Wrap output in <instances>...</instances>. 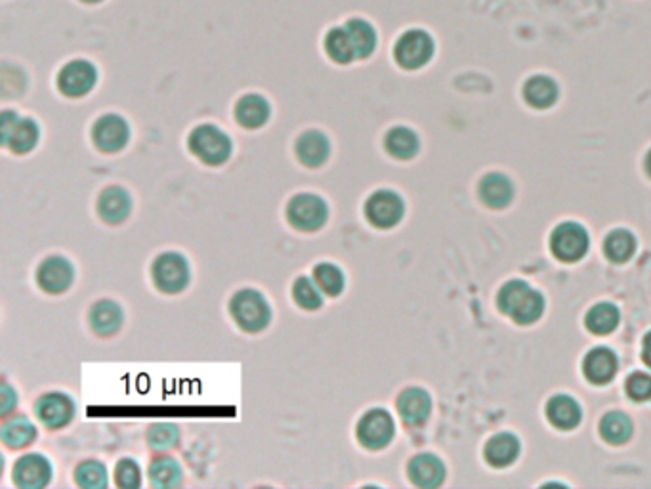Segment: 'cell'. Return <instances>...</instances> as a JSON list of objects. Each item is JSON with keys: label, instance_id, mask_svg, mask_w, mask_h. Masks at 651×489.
<instances>
[{"label": "cell", "instance_id": "obj_42", "mask_svg": "<svg viewBox=\"0 0 651 489\" xmlns=\"http://www.w3.org/2000/svg\"><path fill=\"white\" fill-rule=\"evenodd\" d=\"M642 356H644V361L651 367V333L646 335L644 338V348H642Z\"/></svg>", "mask_w": 651, "mask_h": 489}, {"label": "cell", "instance_id": "obj_31", "mask_svg": "<svg viewBox=\"0 0 651 489\" xmlns=\"http://www.w3.org/2000/svg\"><path fill=\"white\" fill-rule=\"evenodd\" d=\"M635 250H636V240H635V235L626 230L611 231L604 241L606 257L616 264L626 262L632 255H635Z\"/></svg>", "mask_w": 651, "mask_h": 489}, {"label": "cell", "instance_id": "obj_2", "mask_svg": "<svg viewBox=\"0 0 651 489\" xmlns=\"http://www.w3.org/2000/svg\"><path fill=\"white\" fill-rule=\"evenodd\" d=\"M230 314L239 329L245 333L264 331L271 321V308L256 289H241L230 300Z\"/></svg>", "mask_w": 651, "mask_h": 489}, {"label": "cell", "instance_id": "obj_3", "mask_svg": "<svg viewBox=\"0 0 651 489\" xmlns=\"http://www.w3.org/2000/svg\"><path fill=\"white\" fill-rule=\"evenodd\" d=\"M190 152L209 167H222L230 161L233 146L230 136L214 124H201L190 134Z\"/></svg>", "mask_w": 651, "mask_h": 489}, {"label": "cell", "instance_id": "obj_38", "mask_svg": "<svg viewBox=\"0 0 651 489\" xmlns=\"http://www.w3.org/2000/svg\"><path fill=\"white\" fill-rule=\"evenodd\" d=\"M147 440H150L152 449L166 451V449H173L178 445L180 432L171 423H159V425L152 426L150 434H147Z\"/></svg>", "mask_w": 651, "mask_h": 489}, {"label": "cell", "instance_id": "obj_30", "mask_svg": "<svg viewBox=\"0 0 651 489\" xmlns=\"http://www.w3.org/2000/svg\"><path fill=\"white\" fill-rule=\"evenodd\" d=\"M619 310L609 302H602L587 314V328L594 335H609L617 329Z\"/></svg>", "mask_w": 651, "mask_h": 489}, {"label": "cell", "instance_id": "obj_21", "mask_svg": "<svg viewBox=\"0 0 651 489\" xmlns=\"http://www.w3.org/2000/svg\"><path fill=\"white\" fill-rule=\"evenodd\" d=\"M617 356L609 348H594L583 364L585 377L592 385H607L617 373Z\"/></svg>", "mask_w": 651, "mask_h": 489}, {"label": "cell", "instance_id": "obj_5", "mask_svg": "<svg viewBox=\"0 0 651 489\" xmlns=\"http://www.w3.org/2000/svg\"><path fill=\"white\" fill-rule=\"evenodd\" d=\"M287 220L299 231H318L329 220V205L315 193H299L287 205Z\"/></svg>", "mask_w": 651, "mask_h": 489}, {"label": "cell", "instance_id": "obj_37", "mask_svg": "<svg viewBox=\"0 0 651 489\" xmlns=\"http://www.w3.org/2000/svg\"><path fill=\"white\" fill-rule=\"evenodd\" d=\"M75 482L86 489L104 487L107 485V468L100 461H84L75 468Z\"/></svg>", "mask_w": 651, "mask_h": 489}, {"label": "cell", "instance_id": "obj_41", "mask_svg": "<svg viewBox=\"0 0 651 489\" xmlns=\"http://www.w3.org/2000/svg\"><path fill=\"white\" fill-rule=\"evenodd\" d=\"M17 121H20V117H17L15 113H12V112L3 113V143L8 140V136L14 131V126H15Z\"/></svg>", "mask_w": 651, "mask_h": 489}, {"label": "cell", "instance_id": "obj_13", "mask_svg": "<svg viewBox=\"0 0 651 489\" xmlns=\"http://www.w3.org/2000/svg\"><path fill=\"white\" fill-rule=\"evenodd\" d=\"M98 71L86 60L69 62L58 75V88L69 98H83L96 86Z\"/></svg>", "mask_w": 651, "mask_h": 489}, {"label": "cell", "instance_id": "obj_44", "mask_svg": "<svg viewBox=\"0 0 651 489\" xmlns=\"http://www.w3.org/2000/svg\"><path fill=\"white\" fill-rule=\"evenodd\" d=\"M83 3H88V5H96V3H102V0H83Z\"/></svg>", "mask_w": 651, "mask_h": 489}, {"label": "cell", "instance_id": "obj_23", "mask_svg": "<svg viewBox=\"0 0 651 489\" xmlns=\"http://www.w3.org/2000/svg\"><path fill=\"white\" fill-rule=\"evenodd\" d=\"M548 421L560 430H571L581 423V407L569 396H554L547 406Z\"/></svg>", "mask_w": 651, "mask_h": 489}, {"label": "cell", "instance_id": "obj_34", "mask_svg": "<svg viewBox=\"0 0 651 489\" xmlns=\"http://www.w3.org/2000/svg\"><path fill=\"white\" fill-rule=\"evenodd\" d=\"M602 438L611 445H621L632 436V423L625 413H607L600 423Z\"/></svg>", "mask_w": 651, "mask_h": 489}, {"label": "cell", "instance_id": "obj_9", "mask_svg": "<svg viewBox=\"0 0 651 489\" xmlns=\"http://www.w3.org/2000/svg\"><path fill=\"white\" fill-rule=\"evenodd\" d=\"M550 249L554 257L564 262L581 260L588 250V233L583 226L575 222L560 224L552 231Z\"/></svg>", "mask_w": 651, "mask_h": 489}, {"label": "cell", "instance_id": "obj_7", "mask_svg": "<svg viewBox=\"0 0 651 489\" xmlns=\"http://www.w3.org/2000/svg\"><path fill=\"white\" fill-rule=\"evenodd\" d=\"M405 214L403 199L392 190H379L367 199L365 219L379 230H390L401 222Z\"/></svg>", "mask_w": 651, "mask_h": 489}, {"label": "cell", "instance_id": "obj_22", "mask_svg": "<svg viewBox=\"0 0 651 489\" xmlns=\"http://www.w3.org/2000/svg\"><path fill=\"white\" fill-rule=\"evenodd\" d=\"M479 197H481V201L491 209L507 207L514 197L512 182L505 174H498V172L488 174L479 184Z\"/></svg>", "mask_w": 651, "mask_h": 489}, {"label": "cell", "instance_id": "obj_15", "mask_svg": "<svg viewBox=\"0 0 651 489\" xmlns=\"http://www.w3.org/2000/svg\"><path fill=\"white\" fill-rule=\"evenodd\" d=\"M432 411V397L422 388H407L398 397V413L409 426H420Z\"/></svg>", "mask_w": 651, "mask_h": 489}, {"label": "cell", "instance_id": "obj_36", "mask_svg": "<svg viewBox=\"0 0 651 489\" xmlns=\"http://www.w3.org/2000/svg\"><path fill=\"white\" fill-rule=\"evenodd\" d=\"M150 480L157 487H174L182 482V466L173 457H157L150 465Z\"/></svg>", "mask_w": 651, "mask_h": 489}, {"label": "cell", "instance_id": "obj_35", "mask_svg": "<svg viewBox=\"0 0 651 489\" xmlns=\"http://www.w3.org/2000/svg\"><path fill=\"white\" fill-rule=\"evenodd\" d=\"M292 298L299 304V308L308 312L320 310L323 306V291L320 285L315 283V279H310L306 276H301L292 283Z\"/></svg>", "mask_w": 651, "mask_h": 489}, {"label": "cell", "instance_id": "obj_26", "mask_svg": "<svg viewBox=\"0 0 651 489\" xmlns=\"http://www.w3.org/2000/svg\"><path fill=\"white\" fill-rule=\"evenodd\" d=\"M0 438L8 449H22L27 447L36 438V428L27 419V416H12L0 430Z\"/></svg>", "mask_w": 651, "mask_h": 489}, {"label": "cell", "instance_id": "obj_29", "mask_svg": "<svg viewBox=\"0 0 651 489\" xmlns=\"http://www.w3.org/2000/svg\"><path fill=\"white\" fill-rule=\"evenodd\" d=\"M325 52L332 62L342 64V65L353 62V58H358L356 48H353L351 37H350L346 27H334L327 33Z\"/></svg>", "mask_w": 651, "mask_h": 489}, {"label": "cell", "instance_id": "obj_6", "mask_svg": "<svg viewBox=\"0 0 651 489\" xmlns=\"http://www.w3.org/2000/svg\"><path fill=\"white\" fill-rule=\"evenodd\" d=\"M356 436L365 449L370 451L384 449L396 436V425L392 415L380 407L367 411L358 423Z\"/></svg>", "mask_w": 651, "mask_h": 489}, {"label": "cell", "instance_id": "obj_19", "mask_svg": "<svg viewBox=\"0 0 651 489\" xmlns=\"http://www.w3.org/2000/svg\"><path fill=\"white\" fill-rule=\"evenodd\" d=\"M271 107L268 100L260 94H247L235 105V119L243 129H260L270 121Z\"/></svg>", "mask_w": 651, "mask_h": 489}, {"label": "cell", "instance_id": "obj_4", "mask_svg": "<svg viewBox=\"0 0 651 489\" xmlns=\"http://www.w3.org/2000/svg\"><path fill=\"white\" fill-rule=\"evenodd\" d=\"M152 279L161 293L176 295L190 285L192 269L180 252H163L152 266Z\"/></svg>", "mask_w": 651, "mask_h": 489}, {"label": "cell", "instance_id": "obj_11", "mask_svg": "<svg viewBox=\"0 0 651 489\" xmlns=\"http://www.w3.org/2000/svg\"><path fill=\"white\" fill-rule=\"evenodd\" d=\"M75 281V268L65 257H48L36 268V283L48 295H62Z\"/></svg>", "mask_w": 651, "mask_h": 489}, {"label": "cell", "instance_id": "obj_1", "mask_svg": "<svg viewBox=\"0 0 651 489\" xmlns=\"http://www.w3.org/2000/svg\"><path fill=\"white\" fill-rule=\"evenodd\" d=\"M498 308L519 325H531L545 312V298L526 281H508L498 291Z\"/></svg>", "mask_w": 651, "mask_h": 489}, {"label": "cell", "instance_id": "obj_28", "mask_svg": "<svg viewBox=\"0 0 651 489\" xmlns=\"http://www.w3.org/2000/svg\"><path fill=\"white\" fill-rule=\"evenodd\" d=\"M39 138H41L39 124H36L33 119H20L15 122L8 140L5 142V146H8L17 155H25L36 148Z\"/></svg>", "mask_w": 651, "mask_h": 489}, {"label": "cell", "instance_id": "obj_39", "mask_svg": "<svg viewBox=\"0 0 651 489\" xmlns=\"http://www.w3.org/2000/svg\"><path fill=\"white\" fill-rule=\"evenodd\" d=\"M626 394L630 400L635 402H647L651 400V375L636 371L626 378Z\"/></svg>", "mask_w": 651, "mask_h": 489}, {"label": "cell", "instance_id": "obj_14", "mask_svg": "<svg viewBox=\"0 0 651 489\" xmlns=\"http://www.w3.org/2000/svg\"><path fill=\"white\" fill-rule=\"evenodd\" d=\"M52 478V465L41 453H29L14 465V482L22 489L44 487Z\"/></svg>", "mask_w": 651, "mask_h": 489}, {"label": "cell", "instance_id": "obj_8", "mask_svg": "<svg viewBox=\"0 0 651 489\" xmlns=\"http://www.w3.org/2000/svg\"><path fill=\"white\" fill-rule=\"evenodd\" d=\"M394 56L403 69H420L434 56V41L422 29L405 31L396 43Z\"/></svg>", "mask_w": 651, "mask_h": 489}, {"label": "cell", "instance_id": "obj_25", "mask_svg": "<svg viewBox=\"0 0 651 489\" xmlns=\"http://www.w3.org/2000/svg\"><path fill=\"white\" fill-rule=\"evenodd\" d=\"M557 94H560L557 84L545 75L531 77L524 86V98L535 110H547V107L554 105Z\"/></svg>", "mask_w": 651, "mask_h": 489}, {"label": "cell", "instance_id": "obj_43", "mask_svg": "<svg viewBox=\"0 0 651 489\" xmlns=\"http://www.w3.org/2000/svg\"><path fill=\"white\" fill-rule=\"evenodd\" d=\"M646 172H647V176L651 178V150H649V153H647V157H646Z\"/></svg>", "mask_w": 651, "mask_h": 489}, {"label": "cell", "instance_id": "obj_17", "mask_svg": "<svg viewBox=\"0 0 651 489\" xmlns=\"http://www.w3.org/2000/svg\"><path fill=\"white\" fill-rule=\"evenodd\" d=\"M130 210H133V199H130L128 191L111 186L105 188L98 199V214L100 219L107 224H121L128 219Z\"/></svg>", "mask_w": 651, "mask_h": 489}, {"label": "cell", "instance_id": "obj_27", "mask_svg": "<svg viewBox=\"0 0 651 489\" xmlns=\"http://www.w3.org/2000/svg\"><path fill=\"white\" fill-rule=\"evenodd\" d=\"M519 453V442L508 432H502L493 436L486 445V459L493 466H508L516 461Z\"/></svg>", "mask_w": 651, "mask_h": 489}, {"label": "cell", "instance_id": "obj_12", "mask_svg": "<svg viewBox=\"0 0 651 489\" xmlns=\"http://www.w3.org/2000/svg\"><path fill=\"white\" fill-rule=\"evenodd\" d=\"M35 413L46 428L58 430L73 421V416H75V404H73L67 394L48 392L41 396L39 402L35 404Z\"/></svg>", "mask_w": 651, "mask_h": 489}, {"label": "cell", "instance_id": "obj_33", "mask_svg": "<svg viewBox=\"0 0 651 489\" xmlns=\"http://www.w3.org/2000/svg\"><path fill=\"white\" fill-rule=\"evenodd\" d=\"M346 29L351 37L353 48H356L358 58H361V60L369 58L377 48V31L373 29V25L367 24L365 20H358L356 17V20H350L346 24Z\"/></svg>", "mask_w": 651, "mask_h": 489}, {"label": "cell", "instance_id": "obj_18", "mask_svg": "<svg viewBox=\"0 0 651 489\" xmlns=\"http://www.w3.org/2000/svg\"><path fill=\"white\" fill-rule=\"evenodd\" d=\"M124 314L113 300H100L90 310V328L98 337H113L121 331Z\"/></svg>", "mask_w": 651, "mask_h": 489}, {"label": "cell", "instance_id": "obj_20", "mask_svg": "<svg viewBox=\"0 0 651 489\" xmlns=\"http://www.w3.org/2000/svg\"><path fill=\"white\" fill-rule=\"evenodd\" d=\"M407 473L411 482L419 487H438L445 478V466L443 463L430 453H422L411 459L407 466Z\"/></svg>", "mask_w": 651, "mask_h": 489}, {"label": "cell", "instance_id": "obj_32", "mask_svg": "<svg viewBox=\"0 0 651 489\" xmlns=\"http://www.w3.org/2000/svg\"><path fill=\"white\" fill-rule=\"evenodd\" d=\"M313 279L315 283L320 285V289L323 291V295L327 297H340L344 287H346V278L344 271L332 262H321L313 268Z\"/></svg>", "mask_w": 651, "mask_h": 489}, {"label": "cell", "instance_id": "obj_16", "mask_svg": "<svg viewBox=\"0 0 651 489\" xmlns=\"http://www.w3.org/2000/svg\"><path fill=\"white\" fill-rule=\"evenodd\" d=\"M294 153L304 167L318 169V167L325 165L329 155H330L329 138L320 131H308V132L301 134L299 140H296Z\"/></svg>", "mask_w": 651, "mask_h": 489}, {"label": "cell", "instance_id": "obj_10", "mask_svg": "<svg viewBox=\"0 0 651 489\" xmlns=\"http://www.w3.org/2000/svg\"><path fill=\"white\" fill-rule=\"evenodd\" d=\"M128 140H130L128 122L115 113L100 117L94 122V129H92V142H94V146L102 153H117L124 150Z\"/></svg>", "mask_w": 651, "mask_h": 489}, {"label": "cell", "instance_id": "obj_40", "mask_svg": "<svg viewBox=\"0 0 651 489\" xmlns=\"http://www.w3.org/2000/svg\"><path fill=\"white\" fill-rule=\"evenodd\" d=\"M115 482L119 487H138L142 484V473L136 461L123 459L115 466Z\"/></svg>", "mask_w": 651, "mask_h": 489}, {"label": "cell", "instance_id": "obj_24", "mask_svg": "<svg viewBox=\"0 0 651 489\" xmlns=\"http://www.w3.org/2000/svg\"><path fill=\"white\" fill-rule=\"evenodd\" d=\"M384 148L392 157L407 161L419 153L420 142L419 136L411 129H407V126H394L384 138Z\"/></svg>", "mask_w": 651, "mask_h": 489}]
</instances>
